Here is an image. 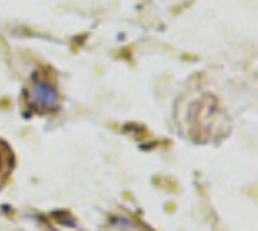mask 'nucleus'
<instances>
[{"mask_svg": "<svg viewBox=\"0 0 258 231\" xmlns=\"http://www.w3.org/2000/svg\"><path fill=\"white\" fill-rule=\"evenodd\" d=\"M31 103L41 111H54L58 107V91L47 80L35 82L31 90Z\"/></svg>", "mask_w": 258, "mask_h": 231, "instance_id": "nucleus-1", "label": "nucleus"}, {"mask_svg": "<svg viewBox=\"0 0 258 231\" xmlns=\"http://www.w3.org/2000/svg\"><path fill=\"white\" fill-rule=\"evenodd\" d=\"M2 161H4V159H2V155H0V173H2V165H4Z\"/></svg>", "mask_w": 258, "mask_h": 231, "instance_id": "nucleus-2", "label": "nucleus"}]
</instances>
